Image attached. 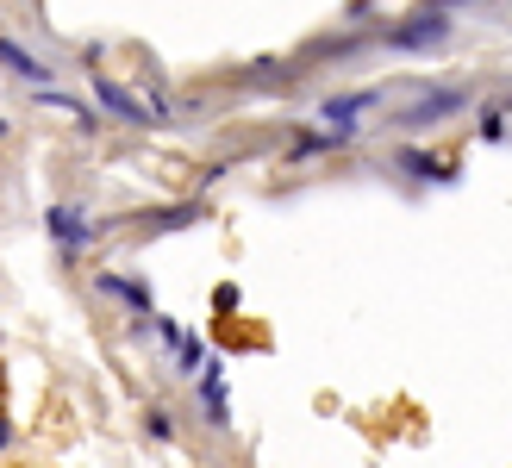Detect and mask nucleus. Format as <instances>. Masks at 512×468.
<instances>
[{
	"instance_id": "nucleus-1",
	"label": "nucleus",
	"mask_w": 512,
	"mask_h": 468,
	"mask_svg": "<svg viewBox=\"0 0 512 468\" xmlns=\"http://www.w3.org/2000/svg\"><path fill=\"white\" fill-rule=\"evenodd\" d=\"M456 38V19L438 7V0H431V7H419V13H406L400 25H388V32H381V44L394 50V57H431V50H444Z\"/></svg>"
},
{
	"instance_id": "nucleus-2",
	"label": "nucleus",
	"mask_w": 512,
	"mask_h": 468,
	"mask_svg": "<svg viewBox=\"0 0 512 468\" xmlns=\"http://www.w3.org/2000/svg\"><path fill=\"white\" fill-rule=\"evenodd\" d=\"M469 88L463 82H444V88H425V94H413V100H406V107L394 113V132H406V138H413V132H431V125H444V119H456V113H463L469 107Z\"/></svg>"
},
{
	"instance_id": "nucleus-3",
	"label": "nucleus",
	"mask_w": 512,
	"mask_h": 468,
	"mask_svg": "<svg viewBox=\"0 0 512 468\" xmlns=\"http://www.w3.org/2000/svg\"><path fill=\"white\" fill-rule=\"evenodd\" d=\"M394 169L406 181H425V188H450L456 175H463V163L456 156H438V150H425V144H400L394 150Z\"/></svg>"
},
{
	"instance_id": "nucleus-4",
	"label": "nucleus",
	"mask_w": 512,
	"mask_h": 468,
	"mask_svg": "<svg viewBox=\"0 0 512 468\" xmlns=\"http://www.w3.org/2000/svg\"><path fill=\"white\" fill-rule=\"evenodd\" d=\"M381 100H388L381 88H350V94H331V100H319V119H325L338 138H356V125H363V119L381 107Z\"/></svg>"
},
{
	"instance_id": "nucleus-5",
	"label": "nucleus",
	"mask_w": 512,
	"mask_h": 468,
	"mask_svg": "<svg viewBox=\"0 0 512 468\" xmlns=\"http://www.w3.org/2000/svg\"><path fill=\"white\" fill-rule=\"evenodd\" d=\"M44 225H50V244H57L69 263L75 256H88V244H94V225H88V213L75 200H63V206H50L44 213Z\"/></svg>"
},
{
	"instance_id": "nucleus-6",
	"label": "nucleus",
	"mask_w": 512,
	"mask_h": 468,
	"mask_svg": "<svg viewBox=\"0 0 512 468\" xmlns=\"http://www.w3.org/2000/svg\"><path fill=\"white\" fill-rule=\"evenodd\" d=\"M94 100H100V113L119 119V125H138V132H150V125H157V113H150L132 88H119L113 75H94Z\"/></svg>"
},
{
	"instance_id": "nucleus-7",
	"label": "nucleus",
	"mask_w": 512,
	"mask_h": 468,
	"mask_svg": "<svg viewBox=\"0 0 512 468\" xmlns=\"http://www.w3.org/2000/svg\"><path fill=\"white\" fill-rule=\"evenodd\" d=\"M200 419H207V431H232V387H225L219 356H207V369H200Z\"/></svg>"
},
{
	"instance_id": "nucleus-8",
	"label": "nucleus",
	"mask_w": 512,
	"mask_h": 468,
	"mask_svg": "<svg viewBox=\"0 0 512 468\" xmlns=\"http://www.w3.org/2000/svg\"><path fill=\"white\" fill-rule=\"evenodd\" d=\"M94 288L107 294V300H119L132 319H150V306H157V300H150V281H144V275H119V269H107V275H94Z\"/></svg>"
},
{
	"instance_id": "nucleus-9",
	"label": "nucleus",
	"mask_w": 512,
	"mask_h": 468,
	"mask_svg": "<svg viewBox=\"0 0 512 468\" xmlns=\"http://www.w3.org/2000/svg\"><path fill=\"white\" fill-rule=\"evenodd\" d=\"M0 69H13L19 82H32V88H50V82H57V69H50L44 57H32L19 38H0Z\"/></svg>"
},
{
	"instance_id": "nucleus-10",
	"label": "nucleus",
	"mask_w": 512,
	"mask_h": 468,
	"mask_svg": "<svg viewBox=\"0 0 512 468\" xmlns=\"http://www.w3.org/2000/svg\"><path fill=\"white\" fill-rule=\"evenodd\" d=\"M200 219H207V200H182V206H163V213H144L138 225L150 231V238H163V231H188Z\"/></svg>"
},
{
	"instance_id": "nucleus-11",
	"label": "nucleus",
	"mask_w": 512,
	"mask_h": 468,
	"mask_svg": "<svg viewBox=\"0 0 512 468\" xmlns=\"http://www.w3.org/2000/svg\"><path fill=\"white\" fill-rule=\"evenodd\" d=\"M38 107H50V113H69L75 119V132H94V107L88 100H75V94H63V88H38Z\"/></svg>"
},
{
	"instance_id": "nucleus-12",
	"label": "nucleus",
	"mask_w": 512,
	"mask_h": 468,
	"mask_svg": "<svg viewBox=\"0 0 512 468\" xmlns=\"http://www.w3.org/2000/svg\"><path fill=\"white\" fill-rule=\"evenodd\" d=\"M338 144H350V138H338V132H300V138L288 144V163H306V156H325V150H338Z\"/></svg>"
},
{
	"instance_id": "nucleus-13",
	"label": "nucleus",
	"mask_w": 512,
	"mask_h": 468,
	"mask_svg": "<svg viewBox=\"0 0 512 468\" xmlns=\"http://www.w3.org/2000/svg\"><path fill=\"white\" fill-rule=\"evenodd\" d=\"M175 431H182V425H175L169 406H144V437H150V444H175Z\"/></svg>"
},
{
	"instance_id": "nucleus-14",
	"label": "nucleus",
	"mask_w": 512,
	"mask_h": 468,
	"mask_svg": "<svg viewBox=\"0 0 512 468\" xmlns=\"http://www.w3.org/2000/svg\"><path fill=\"white\" fill-rule=\"evenodd\" d=\"M475 138H481V144H500V138H506V107H481Z\"/></svg>"
},
{
	"instance_id": "nucleus-15",
	"label": "nucleus",
	"mask_w": 512,
	"mask_h": 468,
	"mask_svg": "<svg viewBox=\"0 0 512 468\" xmlns=\"http://www.w3.org/2000/svg\"><path fill=\"white\" fill-rule=\"evenodd\" d=\"M175 369H182V375H200V369H207V344H200V337H188V344L175 350Z\"/></svg>"
},
{
	"instance_id": "nucleus-16",
	"label": "nucleus",
	"mask_w": 512,
	"mask_h": 468,
	"mask_svg": "<svg viewBox=\"0 0 512 468\" xmlns=\"http://www.w3.org/2000/svg\"><path fill=\"white\" fill-rule=\"evenodd\" d=\"M238 306H244V294H238V281H219V288H213V319H232Z\"/></svg>"
},
{
	"instance_id": "nucleus-17",
	"label": "nucleus",
	"mask_w": 512,
	"mask_h": 468,
	"mask_svg": "<svg viewBox=\"0 0 512 468\" xmlns=\"http://www.w3.org/2000/svg\"><path fill=\"white\" fill-rule=\"evenodd\" d=\"M244 82H288V63H281V57H269V63H250V69H244Z\"/></svg>"
},
{
	"instance_id": "nucleus-18",
	"label": "nucleus",
	"mask_w": 512,
	"mask_h": 468,
	"mask_svg": "<svg viewBox=\"0 0 512 468\" xmlns=\"http://www.w3.org/2000/svg\"><path fill=\"white\" fill-rule=\"evenodd\" d=\"M344 19H375V0H350V7H344Z\"/></svg>"
},
{
	"instance_id": "nucleus-19",
	"label": "nucleus",
	"mask_w": 512,
	"mask_h": 468,
	"mask_svg": "<svg viewBox=\"0 0 512 468\" xmlns=\"http://www.w3.org/2000/svg\"><path fill=\"white\" fill-rule=\"evenodd\" d=\"M13 437H19V431H13V419L0 412V450H13Z\"/></svg>"
},
{
	"instance_id": "nucleus-20",
	"label": "nucleus",
	"mask_w": 512,
	"mask_h": 468,
	"mask_svg": "<svg viewBox=\"0 0 512 468\" xmlns=\"http://www.w3.org/2000/svg\"><path fill=\"white\" fill-rule=\"evenodd\" d=\"M438 7H444V13H456V7H475V0H438Z\"/></svg>"
},
{
	"instance_id": "nucleus-21",
	"label": "nucleus",
	"mask_w": 512,
	"mask_h": 468,
	"mask_svg": "<svg viewBox=\"0 0 512 468\" xmlns=\"http://www.w3.org/2000/svg\"><path fill=\"white\" fill-rule=\"evenodd\" d=\"M500 107H506V113H512V88H506V100H500Z\"/></svg>"
},
{
	"instance_id": "nucleus-22",
	"label": "nucleus",
	"mask_w": 512,
	"mask_h": 468,
	"mask_svg": "<svg viewBox=\"0 0 512 468\" xmlns=\"http://www.w3.org/2000/svg\"><path fill=\"white\" fill-rule=\"evenodd\" d=\"M7 132H13V125H7V119H0V138H7Z\"/></svg>"
},
{
	"instance_id": "nucleus-23",
	"label": "nucleus",
	"mask_w": 512,
	"mask_h": 468,
	"mask_svg": "<svg viewBox=\"0 0 512 468\" xmlns=\"http://www.w3.org/2000/svg\"><path fill=\"white\" fill-rule=\"evenodd\" d=\"M0 394H7V369H0Z\"/></svg>"
}]
</instances>
